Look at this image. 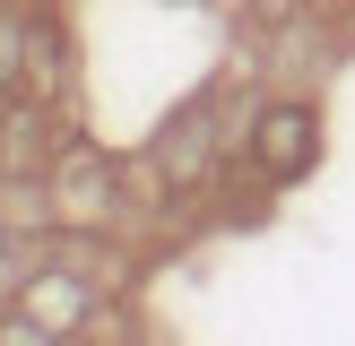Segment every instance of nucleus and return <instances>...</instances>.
I'll list each match as a JSON object with an SVG mask.
<instances>
[{
    "label": "nucleus",
    "instance_id": "nucleus-5",
    "mask_svg": "<svg viewBox=\"0 0 355 346\" xmlns=\"http://www.w3.org/2000/svg\"><path fill=\"white\" fill-rule=\"evenodd\" d=\"M0 346H61V338H52V320L17 311V320H0Z\"/></svg>",
    "mask_w": 355,
    "mask_h": 346
},
{
    "label": "nucleus",
    "instance_id": "nucleus-1",
    "mask_svg": "<svg viewBox=\"0 0 355 346\" xmlns=\"http://www.w3.org/2000/svg\"><path fill=\"white\" fill-rule=\"evenodd\" d=\"M252 156L277 173V182H286V173H304V165H312V113H304V104H269V113H260V130H252Z\"/></svg>",
    "mask_w": 355,
    "mask_h": 346
},
{
    "label": "nucleus",
    "instance_id": "nucleus-4",
    "mask_svg": "<svg viewBox=\"0 0 355 346\" xmlns=\"http://www.w3.org/2000/svg\"><path fill=\"white\" fill-rule=\"evenodd\" d=\"M104 190H113V173H104L96 165V156H69V165H61V199H69V217H96V199H104Z\"/></svg>",
    "mask_w": 355,
    "mask_h": 346
},
{
    "label": "nucleus",
    "instance_id": "nucleus-3",
    "mask_svg": "<svg viewBox=\"0 0 355 346\" xmlns=\"http://www.w3.org/2000/svg\"><path fill=\"white\" fill-rule=\"evenodd\" d=\"M200 165H208V113L191 104V113H182V121L165 130V173H173V182H191Z\"/></svg>",
    "mask_w": 355,
    "mask_h": 346
},
{
    "label": "nucleus",
    "instance_id": "nucleus-2",
    "mask_svg": "<svg viewBox=\"0 0 355 346\" xmlns=\"http://www.w3.org/2000/svg\"><path fill=\"white\" fill-rule=\"evenodd\" d=\"M44 165H52V121L44 113H0V173L35 182Z\"/></svg>",
    "mask_w": 355,
    "mask_h": 346
},
{
    "label": "nucleus",
    "instance_id": "nucleus-7",
    "mask_svg": "<svg viewBox=\"0 0 355 346\" xmlns=\"http://www.w3.org/2000/svg\"><path fill=\"white\" fill-rule=\"evenodd\" d=\"M0 286H9V251H0Z\"/></svg>",
    "mask_w": 355,
    "mask_h": 346
},
{
    "label": "nucleus",
    "instance_id": "nucleus-6",
    "mask_svg": "<svg viewBox=\"0 0 355 346\" xmlns=\"http://www.w3.org/2000/svg\"><path fill=\"white\" fill-rule=\"evenodd\" d=\"M17 69H26V35H17V26H0V86H9Z\"/></svg>",
    "mask_w": 355,
    "mask_h": 346
}]
</instances>
